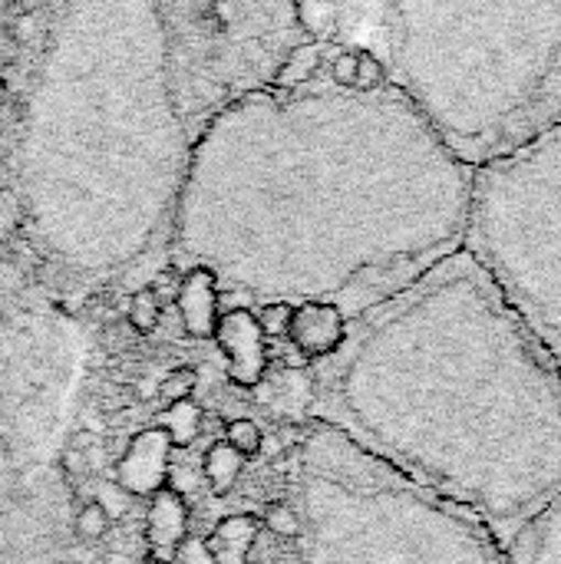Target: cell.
I'll return each mask as SVG.
<instances>
[{
  "label": "cell",
  "mask_w": 561,
  "mask_h": 564,
  "mask_svg": "<svg viewBox=\"0 0 561 564\" xmlns=\"http://www.w3.org/2000/svg\"><path fill=\"white\" fill-rule=\"evenodd\" d=\"M476 169L360 53L311 40L205 132L175 218L195 251L384 304L466 245Z\"/></svg>",
  "instance_id": "6da1fadb"
},
{
  "label": "cell",
  "mask_w": 561,
  "mask_h": 564,
  "mask_svg": "<svg viewBox=\"0 0 561 564\" xmlns=\"http://www.w3.org/2000/svg\"><path fill=\"white\" fill-rule=\"evenodd\" d=\"M311 40L301 0H53L13 122L30 238L139 254L212 122Z\"/></svg>",
  "instance_id": "7a4b0ae2"
},
{
  "label": "cell",
  "mask_w": 561,
  "mask_h": 564,
  "mask_svg": "<svg viewBox=\"0 0 561 564\" xmlns=\"http://www.w3.org/2000/svg\"><path fill=\"white\" fill-rule=\"evenodd\" d=\"M370 403L390 456L499 549L561 492V373L466 248L380 304Z\"/></svg>",
  "instance_id": "3957f363"
},
{
  "label": "cell",
  "mask_w": 561,
  "mask_h": 564,
  "mask_svg": "<svg viewBox=\"0 0 561 564\" xmlns=\"http://www.w3.org/2000/svg\"><path fill=\"white\" fill-rule=\"evenodd\" d=\"M308 30L367 56L473 169L561 122V0H301Z\"/></svg>",
  "instance_id": "277c9868"
},
{
  "label": "cell",
  "mask_w": 561,
  "mask_h": 564,
  "mask_svg": "<svg viewBox=\"0 0 561 564\" xmlns=\"http://www.w3.org/2000/svg\"><path fill=\"white\" fill-rule=\"evenodd\" d=\"M466 251L561 373V122L473 178Z\"/></svg>",
  "instance_id": "5b68a950"
},
{
  "label": "cell",
  "mask_w": 561,
  "mask_h": 564,
  "mask_svg": "<svg viewBox=\"0 0 561 564\" xmlns=\"http://www.w3.org/2000/svg\"><path fill=\"white\" fill-rule=\"evenodd\" d=\"M215 340L228 360V377L238 387H255L268 370V340L261 337V327L251 311L235 307L218 317Z\"/></svg>",
  "instance_id": "8992f818"
},
{
  "label": "cell",
  "mask_w": 561,
  "mask_h": 564,
  "mask_svg": "<svg viewBox=\"0 0 561 564\" xmlns=\"http://www.w3.org/2000/svg\"><path fill=\"white\" fill-rule=\"evenodd\" d=\"M169 453L172 443L159 426L142 430L122 453L119 466H116V486L126 496L136 499H149L152 492H159L165 486L169 476Z\"/></svg>",
  "instance_id": "52a82bcc"
},
{
  "label": "cell",
  "mask_w": 561,
  "mask_h": 564,
  "mask_svg": "<svg viewBox=\"0 0 561 564\" xmlns=\"http://www.w3.org/2000/svg\"><path fill=\"white\" fill-rule=\"evenodd\" d=\"M347 337V317L341 304L334 301H304L291 314L288 340L294 350H301L308 360L334 354Z\"/></svg>",
  "instance_id": "ba28073f"
},
{
  "label": "cell",
  "mask_w": 561,
  "mask_h": 564,
  "mask_svg": "<svg viewBox=\"0 0 561 564\" xmlns=\"http://www.w3.org/2000/svg\"><path fill=\"white\" fill-rule=\"evenodd\" d=\"M175 314L182 321L185 337L195 340H212L215 327H218V274L208 268H192L188 274L179 278V291H175Z\"/></svg>",
  "instance_id": "9c48e42d"
},
{
  "label": "cell",
  "mask_w": 561,
  "mask_h": 564,
  "mask_svg": "<svg viewBox=\"0 0 561 564\" xmlns=\"http://www.w3.org/2000/svg\"><path fill=\"white\" fill-rule=\"evenodd\" d=\"M188 539V506L182 492L172 486H162L159 492L149 496L145 509V549L152 562L172 564L179 545Z\"/></svg>",
  "instance_id": "30bf717a"
},
{
  "label": "cell",
  "mask_w": 561,
  "mask_h": 564,
  "mask_svg": "<svg viewBox=\"0 0 561 564\" xmlns=\"http://www.w3.org/2000/svg\"><path fill=\"white\" fill-rule=\"evenodd\" d=\"M503 564H561V492L513 535Z\"/></svg>",
  "instance_id": "8fae6325"
},
{
  "label": "cell",
  "mask_w": 561,
  "mask_h": 564,
  "mask_svg": "<svg viewBox=\"0 0 561 564\" xmlns=\"http://www.w3.org/2000/svg\"><path fill=\"white\" fill-rule=\"evenodd\" d=\"M261 535V519L251 512L225 516L202 542L215 564H248Z\"/></svg>",
  "instance_id": "7c38bea8"
},
{
  "label": "cell",
  "mask_w": 561,
  "mask_h": 564,
  "mask_svg": "<svg viewBox=\"0 0 561 564\" xmlns=\"http://www.w3.org/2000/svg\"><path fill=\"white\" fill-rule=\"evenodd\" d=\"M202 423H205V410L195 403V400H182V403H172L159 413V430L169 436L172 449H185L198 440L202 433Z\"/></svg>",
  "instance_id": "4fadbf2b"
},
{
  "label": "cell",
  "mask_w": 561,
  "mask_h": 564,
  "mask_svg": "<svg viewBox=\"0 0 561 564\" xmlns=\"http://www.w3.org/2000/svg\"><path fill=\"white\" fill-rule=\"evenodd\" d=\"M245 456H238L225 440L222 443H212L202 456V473H205V482L215 496H228L245 469Z\"/></svg>",
  "instance_id": "5bb4252c"
},
{
  "label": "cell",
  "mask_w": 561,
  "mask_h": 564,
  "mask_svg": "<svg viewBox=\"0 0 561 564\" xmlns=\"http://www.w3.org/2000/svg\"><path fill=\"white\" fill-rule=\"evenodd\" d=\"M162 301L152 294V288H142V291H136L132 297H129V327L136 330V334H152L155 327H159V321H162Z\"/></svg>",
  "instance_id": "9a60e30c"
},
{
  "label": "cell",
  "mask_w": 561,
  "mask_h": 564,
  "mask_svg": "<svg viewBox=\"0 0 561 564\" xmlns=\"http://www.w3.org/2000/svg\"><path fill=\"white\" fill-rule=\"evenodd\" d=\"M195 387H198V373H195L192 367H175V370H169V373L159 380V390H155V393H159V403L172 406V403L192 400Z\"/></svg>",
  "instance_id": "2e32d148"
},
{
  "label": "cell",
  "mask_w": 561,
  "mask_h": 564,
  "mask_svg": "<svg viewBox=\"0 0 561 564\" xmlns=\"http://www.w3.org/2000/svg\"><path fill=\"white\" fill-rule=\"evenodd\" d=\"M225 443L238 453V456H245V459H255L258 453H261V446H265V436H261V430L251 423V420H228L225 423Z\"/></svg>",
  "instance_id": "e0dca14e"
},
{
  "label": "cell",
  "mask_w": 561,
  "mask_h": 564,
  "mask_svg": "<svg viewBox=\"0 0 561 564\" xmlns=\"http://www.w3.org/2000/svg\"><path fill=\"white\" fill-rule=\"evenodd\" d=\"M109 522H112L109 512L93 499V502L79 506V512H76V519H73V532H76L79 542H99V539H106Z\"/></svg>",
  "instance_id": "ac0fdd59"
},
{
  "label": "cell",
  "mask_w": 561,
  "mask_h": 564,
  "mask_svg": "<svg viewBox=\"0 0 561 564\" xmlns=\"http://www.w3.org/2000/svg\"><path fill=\"white\" fill-rule=\"evenodd\" d=\"M258 519H261V529H268L274 539L291 542V539L301 535V519H298V512L288 502H271L265 509V516H258Z\"/></svg>",
  "instance_id": "d6986e66"
},
{
  "label": "cell",
  "mask_w": 561,
  "mask_h": 564,
  "mask_svg": "<svg viewBox=\"0 0 561 564\" xmlns=\"http://www.w3.org/2000/svg\"><path fill=\"white\" fill-rule=\"evenodd\" d=\"M291 314H294V304H284V301H274V304H265L261 314L255 317L258 327H261V337L271 344V340H284L288 337V327H291Z\"/></svg>",
  "instance_id": "ffe728a7"
},
{
  "label": "cell",
  "mask_w": 561,
  "mask_h": 564,
  "mask_svg": "<svg viewBox=\"0 0 561 564\" xmlns=\"http://www.w3.org/2000/svg\"><path fill=\"white\" fill-rule=\"evenodd\" d=\"M172 564H215L212 562V555H208V549H205V542L202 539H185L182 545H179V552H175V558Z\"/></svg>",
  "instance_id": "44dd1931"
},
{
  "label": "cell",
  "mask_w": 561,
  "mask_h": 564,
  "mask_svg": "<svg viewBox=\"0 0 561 564\" xmlns=\"http://www.w3.org/2000/svg\"><path fill=\"white\" fill-rule=\"evenodd\" d=\"M308 364H311V360H308L301 350L288 347V354H284V367H288V370H301V367H308Z\"/></svg>",
  "instance_id": "7402d4cb"
},
{
  "label": "cell",
  "mask_w": 561,
  "mask_h": 564,
  "mask_svg": "<svg viewBox=\"0 0 561 564\" xmlns=\"http://www.w3.org/2000/svg\"><path fill=\"white\" fill-rule=\"evenodd\" d=\"M10 3H13V0H0V40H3V26H7V17H10Z\"/></svg>",
  "instance_id": "603a6c76"
},
{
  "label": "cell",
  "mask_w": 561,
  "mask_h": 564,
  "mask_svg": "<svg viewBox=\"0 0 561 564\" xmlns=\"http://www.w3.org/2000/svg\"><path fill=\"white\" fill-rule=\"evenodd\" d=\"M142 564H162V562H152V558H145V562H142Z\"/></svg>",
  "instance_id": "cb8c5ba5"
}]
</instances>
